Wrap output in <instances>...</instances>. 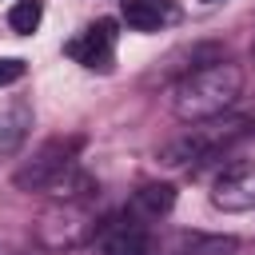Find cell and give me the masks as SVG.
Masks as SVG:
<instances>
[{
    "instance_id": "1",
    "label": "cell",
    "mask_w": 255,
    "mask_h": 255,
    "mask_svg": "<svg viewBox=\"0 0 255 255\" xmlns=\"http://www.w3.org/2000/svg\"><path fill=\"white\" fill-rule=\"evenodd\" d=\"M239 68L231 64H211L195 76H187L179 88H175V116L179 120H211L219 116L235 96H239Z\"/></svg>"
},
{
    "instance_id": "2",
    "label": "cell",
    "mask_w": 255,
    "mask_h": 255,
    "mask_svg": "<svg viewBox=\"0 0 255 255\" xmlns=\"http://www.w3.org/2000/svg\"><path fill=\"white\" fill-rule=\"evenodd\" d=\"M68 163H72V159H68V147L56 139V143L40 147L36 159H28V163L16 171V187H20V191H44V187H52V183L64 179Z\"/></svg>"
},
{
    "instance_id": "3",
    "label": "cell",
    "mask_w": 255,
    "mask_h": 255,
    "mask_svg": "<svg viewBox=\"0 0 255 255\" xmlns=\"http://www.w3.org/2000/svg\"><path fill=\"white\" fill-rule=\"evenodd\" d=\"M211 203L219 211H251L255 207V163L227 167L211 187Z\"/></svg>"
},
{
    "instance_id": "4",
    "label": "cell",
    "mask_w": 255,
    "mask_h": 255,
    "mask_svg": "<svg viewBox=\"0 0 255 255\" xmlns=\"http://www.w3.org/2000/svg\"><path fill=\"white\" fill-rule=\"evenodd\" d=\"M112 44H116V20L104 16V20H96V24L88 28V36H80V40L68 44V56H76L84 68H108Z\"/></svg>"
},
{
    "instance_id": "5",
    "label": "cell",
    "mask_w": 255,
    "mask_h": 255,
    "mask_svg": "<svg viewBox=\"0 0 255 255\" xmlns=\"http://www.w3.org/2000/svg\"><path fill=\"white\" fill-rule=\"evenodd\" d=\"M96 255H147V235L139 227H112L104 231Z\"/></svg>"
},
{
    "instance_id": "6",
    "label": "cell",
    "mask_w": 255,
    "mask_h": 255,
    "mask_svg": "<svg viewBox=\"0 0 255 255\" xmlns=\"http://www.w3.org/2000/svg\"><path fill=\"white\" fill-rule=\"evenodd\" d=\"M124 20L128 28L135 32H155L163 12H159V0H124Z\"/></svg>"
},
{
    "instance_id": "7",
    "label": "cell",
    "mask_w": 255,
    "mask_h": 255,
    "mask_svg": "<svg viewBox=\"0 0 255 255\" xmlns=\"http://www.w3.org/2000/svg\"><path fill=\"white\" fill-rule=\"evenodd\" d=\"M171 203H175V187H167V183H147L135 191V207L143 215H163V211H171Z\"/></svg>"
},
{
    "instance_id": "8",
    "label": "cell",
    "mask_w": 255,
    "mask_h": 255,
    "mask_svg": "<svg viewBox=\"0 0 255 255\" xmlns=\"http://www.w3.org/2000/svg\"><path fill=\"white\" fill-rule=\"evenodd\" d=\"M40 16H44L40 0H20V4H12V12H8V24H12V32H20V36H32V32L40 28Z\"/></svg>"
},
{
    "instance_id": "9",
    "label": "cell",
    "mask_w": 255,
    "mask_h": 255,
    "mask_svg": "<svg viewBox=\"0 0 255 255\" xmlns=\"http://www.w3.org/2000/svg\"><path fill=\"white\" fill-rule=\"evenodd\" d=\"M24 72H28V64H24V60H16V56L0 60V88H4V84H16Z\"/></svg>"
},
{
    "instance_id": "10",
    "label": "cell",
    "mask_w": 255,
    "mask_h": 255,
    "mask_svg": "<svg viewBox=\"0 0 255 255\" xmlns=\"http://www.w3.org/2000/svg\"><path fill=\"white\" fill-rule=\"evenodd\" d=\"M207 4H215V0H207Z\"/></svg>"
}]
</instances>
